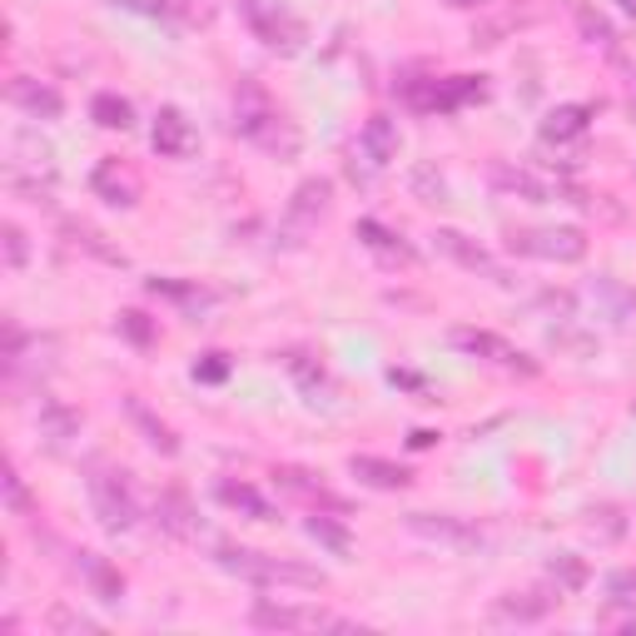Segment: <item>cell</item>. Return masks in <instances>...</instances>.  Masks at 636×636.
<instances>
[{"instance_id": "obj_8", "label": "cell", "mask_w": 636, "mask_h": 636, "mask_svg": "<svg viewBox=\"0 0 636 636\" xmlns=\"http://www.w3.org/2000/svg\"><path fill=\"white\" fill-rule=\"evenodd\" d=\"M408 533H418L423 543L458 547V553H477V547H487L483 527H473L468 517H453V513H408Z\"/></svg>"}, {"instance_id": "obj_35", "label": "cell", "mask_w": 636, "mask_h": 636, "mask_svg": "<svg viewBox=\"0 0 636 636\" xmlns=\"http://www.w3.org/2000/svg\"><path fill=\"white\" fill-rule=\"evenodd\" d=\"M408 185H413V195H418L423 205H448V179H443L433 165H413Z\"/></svg>"}, {"instance_id": "obj_17", "label": "cell", "mask_w": 636, "mask_h": 636, "mask_svg": "<svg viewBox=\"0 0 636 636\" xmlns=\"http://www.w3.org/2000/svg\"><path fill=\"white\" fill-rule=\"evenodd\" d=\"M587 125H592V105H557V110L543 115L537 135H543V145H577L587 135Z\"/></svg>"}, {"instance_id": "obj_27", "label": "cell", "mask_w": 636, "mask_h": 636, "mask_svg": "<svg viewBox=\"0 0 636 636\" xmlns=\"http://www.w3.org/2000/svg\"><path fill=\"white\" fill-rule=\"evenodd\" d=\"M274 477H279V487H289L294 497H304V503H318V507H334V513H344V503H338V497L328 493V487L318 483L314 473H304V468H279Z\"/></svg>"}, {"instance_id": "obj_38", "label": "cell", "mask_w": 636, "mask_h": 636, "mask_svg": "<svg viewBox=\"0 0 636 636\" xmlns=\"http://www.w3.org/2000/svg\"><path fill=\"white\" fill-rule=\"evenodd\" d=\"M115 328H120V334L130 338L135 348H150V344H155V324H150L145 314H135V309H125L120 318H115Z\"/></svg>"}, {"instance_id": "obj_14", "label": "cell", "mask_w": 636, "mask_h": 636, "mask_svg": "<svg viewBox=\"0 0 636 636\" xmlns=\"http://www.w3.org/2000/svg\"><path fill=\"white\" fill-rule=\"evenodd\" d=\"M433 239H438V249L448 254L453 264H463V269H473V274H487L493 284H513V279H507V274L493 264V254H487L483 244H473L468 235H458V229H438Z\"/></svg>"}, {"instance_id": "obj_33", "label": "cell", "mask_w": 636, "mask_h": 636, "mask_svg": "<svg viewBox=\"0 0 636 636\" xmlns=\"http://www.w3.org/2000/svg\"><path fill=\"white\" fill-rule=\"evenodd\" d=\"M289 374H294V384L309 394V403H324V394H328V374H324V364L318 358H309V354H294L289 358Z\"/></svg>"}, {"instance_id": "obj_23", "label": "cell", "mask_w": 636, "mask_h": 636, "mask_svg": "<svg viewBox=\"0 0 636 636\" xmlns=\"http://www.w3.org/2000/svg\"><path fill=\"white\" fill-rule=\"evenodd\" d=\"M10 169H26V175H56V150H50L36 130H20L16 140H10Z\"/></svg>"}, {"instance_id": "obj_39", "label": "cell", "mask_w": 636, "mask_h": 636, "mask_svg": "<svg viewBox=\"0 0 636 636\" xmlns=\"http://www.w3.org/2000/svg\"><path fill=\"white\" fill-rule=\"evenodd\" d=\"M607 602L612 607H636V567H622L607 577Z\"/></svg>"}, {"instance_id": "obj_3", "label": "cell", "mask_w": 636, "mask_h": 636, "mask_svg": "<svg viewBox=\"0 0 636 636\" xmlns=\"http://www.w3.org/2000/svg\"><path fill=\"white\" fill-rule=\"evenodd\" d=\"M235 6H239L244 26L254 30V40H264L274 56H299L309 46V26L289 6H279V0H235Z\"/></svg>"}, {"instance_id": "obj_47", "label": "cell", "mask_w": 636, "mask_h": 636, "mask_svg": "<svg viewBox=\"0 0 636 636\" xmlns=\"http://www.w3.org/2000/svg\"><path fill=\"white\" fill-rule=\"evenodd\" d=\"M448 6H458V10H468V6H483V0H448Z\"/></svg>"}, {"instance_id": "obj_46", "label": "cell", "mask_w": 636, "mask_h": 636, "mask_svg": "<svg viewBox=\"0 0 636 636\" xmlns=\"http://www.w3.org/2000/svg\"><path fill=\"white\" fill-rule=\"evenodd\" d=\"M617 10H627V16H636V0H617Z\"/></svg>"}, {"instance_id": "obj_29", "label": "cell", "mask_w": 636, "mask_h": 636, "mask_svg": "<svg viewBox=\"0 0 636 636\" xmlns=\"http://www.w3.org/2000/svg\"><path fill=\"white\" fill-rule=\"evenodd\" d=\"M90 120L100 125V130H130V125H135V110H130V100H125V95L100 90V95L90 100Z\"/></svg>"}, {"instance_id": "obj_43", "label": "cell", "mask_w": 636, "mask_h": 636, "mask_svg": "<svg viewBox=\"0 0 636 636\" xmlns=\"http://www.w3.org/2000/svg\"><path fill=\"white\" fill-rule=\"evenodd\" d=\"M195 378H199V384H225V378H229V354H205L195 364Z\"/></svg>"}, {"instance_id": "obj_6", "label": "cell", "mask_w": 636, "mask_h": 636, "mask_svg": "<svg viewBox=\"0 0 636 636\" xmlns=\"http://www.w3.org/2000/svg\"><path fill=\"white\" fill-rule=\"evenodd\" d=\"M249 622L259 632H354L348 617H334L324 607H294V602H254Z\"/></svg>"}, {"instance_id": "obj_4", "label": "cell", "mask_w": 636, "mask_h": 636, "mask_svg": "<svg viewBox=\"0 0 636 636\" xmlns=\"http://www.w3.org/2000/svg\"><path fill=\"white\" fill-rule=\"evenodd\" d=\"M90 507H95L105 533H115V537L130 533V527L140 523V507H135V493H130V483H125V473L95 468L90 473Z\"/></svg>"}, {"instance_id": "obj_42", "label": "cell", "mask_w": 636, "mask_h": 636, "mask_svg": "<svg viewBox=\"0 0 636 636\" xmlns=\"http://www.w3.org/2000/svg\"><path fill=\"white\" fill-rule=\"evenodd\" d=\"M6 507H10L16 517H26L30 507H36V503H30V493H26V477H20L16 468L6 473Z\"/></svg>"}, {"instance_id": "obj_11", "label": "cell", "mask_w": 636, "mask_h": 636, "mask_svg": "<svg viewBox=\"0 0 636 636\" xmlns=\"http://www.w3.org/2000/svg\"><path fill=\"white\" fill-rule=\"evenodd\" d=\"M6 100L16 105L20 115H30V120H60L66 115V100H60L56 85L36 80V76H16L6 85Z\"/></svg>"}, {"instance_id": "obj_15", "label": "cell", "mask_w": 636, "mask_h": 636, "mask_svg": "<svg viewBox=\"0 0 636 636\" xmlns=\"http://www.w3.org/2000/svg\"><path fill=\"white\" fill-rule=\"evenodd\" d=\"M348 473H354L364 487H374V493H403V487L413 483V473L403 468V463L374 458V453H354V458H348Z\"/></svg>"}, {"instance_id": "obj_44", "label": "cell", "mask_w": 636, "mask_h": 636, "mask_svg": "<svg viewBox=\"0 0 636 636\" xmlns=\"http://www.w3.org/2000/svg\"><path fill=\"white\" fill-rule=\"evenodd\" d=\"M413 448H433V443H438V433H428V428H418V433H413Z\"/></svg>"}, {"instance_id": "obj_31", "label": "cell", "mask_w": 636, "mask_h": 636, "mask_svg": "<svg viewBox=\"0 0 636 636\" xmlns=\"http://www.w3.org/2000/svg\"><path fill=\"white\" fill-rule=\"evenodd\" d=\"M46 632H60V636H95V632H100V622L85 617V612H76L70 602H56V607L46 612Z\"/></svg>"}, {"instance_id": "obj_21", "label": "cell", "mask_w": 636, "mask_h": 636, "mask_svg": "<svg viewBox=\"0 0 636 636\" xmlns=\"http://www.w3.org/2000/svg\"><path fill=\"white\" fill-rule=\"evenodd\" d=\"M76 572H80L85 582H90V592L105 602V607H120V602H125V577H120V572H115L100 553H80V557H76Z\"/></svg>"}, {"instance_id": "obj_12", "label": "cell", "mask_w": 636, "mask_h": 636, "mask_svg": "<svg viewBox=\"0 0 636 636\" xmlns=\"http://www.w3.org/2000/svg\"><path fill=\"white\" fill-rule=\"evenodd\" d=\"M150 145H155V155H159V159H189V155L199 150V135H195V125L185 120V110L165 105V110L155 115Z\"/></svg>"}, {"instance_id": "obj_22", "label": "cell", "mask_w": 636, "mask_h": 636, "mask_svg": "<svg viewBox=\"0 0 636 636\" xmlns=\"http://www.w3.org/2000/svg\"><path fill=\"white\" fill-rule=\"evenodd\" d=\"M557 597H547V592H513V597H497L493 602V622H517V627H527V622H543L547 612H553Z\"/></svg>"}, {"instance_id": "obj_37", "label": "cell", "mask_w": 636, "mask_h": 636, "mask_svg": "<svg viewBox=\"0 0 636 636\" xmlns=\"http://www.w3.org/2000/svg\"><path fill=\"white\" fill-rule=\"evenodd\" d=\"M547 338H553V348H567V354H577V358H587L592 348H597V338L577 334V328H572V318H557V328Z\"/></svg>"}, {"instance_id": "obj_2", "label": "cell", "mask_w": 636, "mask_h": 636, "mask_svg": "<svg viewBox=\"0 0 636 636\" xmlns=\"http://www.w3.org/2000/svg\"><path fill=\"white\" fill-rule=\"evenodd\" d=\"M215 562L239 582H254V587H304L318 592L324 587V572L309 567V562H294V557H269V553H254V547H215Z\"/></svg>"}, {"instance_id": "obj_7", "label": "cell", "mask_w": 636, "mask_h": 636, "mask_svg": "<svg viewBox=\"0 0 636 636\" xmlns=\"http://www.w3.org/2000/svg\"><path fill=\"white\" fill-rule=\"evenodd\" d=\"M493 185L513 199H527V205H553V199H572V205H587V195L572 185H562L553 175H537L527 165H497L493 169Z\"/></svg>"}, {"instance_id": "obj_34", "label": "cell", "mask_w": 636, "mask_h": 636, "mask_svg": "<svg viewBox=\"0 0 636 636\" xmlns=\"http://www.w3.org/2000/svg\"><path fill=\"white\" fill-rule=\"evenodd\" d=\"M150 294H165V299L185 304L189 314H205L209 304H215V294H205L199 284H175V279H150Z\"/></svg>"}, {"instance_id": "obj_41", "label": "cell", "mask_w": 636, "mask_h": 636, "mask_svg": "<svg viewBox=\"0 0 636 636\" xmlns=\"http://www.w3.org/2000/svg\"><path fill=\"white\" fill-rule=\"evenodd\" d=\"M0 239H6V269H26V259H30L26 229H20V225H6V229H0Z\"/></svg>"}, {"instance_id": "obj_5", "label": "cell", "mask_w": 636, "mask_h": 636, "mask_svg": "<svg viewBox=\"0 0 636 636\" xmlns=\"http://www.w3.org/2000/svg\"><path fill=\"white\" fill-rule=\"evenodd\" d=\"M507 249L523 254V259H543V264H582L587 259V235L572 225L562 229H513Z\"/></svg>"}, {"instance_id": "obj_13", "label": "cell", "mask_w": 636, "mask_h": 636, "mask_svg": "<svg viewBox=\"0 0 636 636\" xmlns=\"http://www.w3.org/2000/svg\"><path fill=\"white\" fill-rule=\"evenodd\" d=\"M90 189L105 199V205L115 209H135L140 205V175H135L130 165H120V159H100L90 175Z\"/></svg>"}, {"instance_id": "obj_24", "label": "cell", "mask_w": 636, "mask_h": 636, "mask_svg": "<svg viewBox=\"0 0 636 636\" xmlns=\"http://www.w3.org/2000/svg\"><path fill=\"white\" fill-rule=\"evenodd\" d=\"M587 294L602 304V309H607L612 324H632V318H636V294L622 279H612V274H597Z\"/></svg>"}, {"instance_id": "obj_32", "label": "cell", "mask_w": 636, "mask_h": 636, "mask_svg": "<svg viewBox=\"0 0 636 636\" xmlns=\"http://www.w3.org/2000/svg\"><path fill=\"white\" fill-rule=\"evenodd\" d=\"M577 30H582V40H587V46H597V50H607V56H617V30H612V20L597 16L592 6H577Z\"/></svg>"}, {"instance_id": "obj_48", "label": "cell", "mask_w": 636, "mask_h": 636, "mask_svg": "<svg viewBox=\"0 0 636 636\" xmlns=\"http://www.w3.org/2000/svg\"><path fill=\"white\" fill-rule=\"evenodd\" d=\"M627 100H632V120H636V76H632V95H627Z\"/></svg>"}, {"instance_id": "obj_45", "label": "cell", "mask_w": 636, "mask_h": 636, "mask_svg": "<svg viewBox=\"0 0 636 636\" xmlns=\"http://www.w3.org/2000/svg\"><path fill=\"white\" fill-rule=\"evenodd\" d=\"M179 6H185L189 16H205V0H179Z\"/></svg>"}, {"instance_id": "obj_36", "label": "cell", "mask_w": 636, "mask_h": 636, "mask_svg": "<svg viewBox=\"0 0 636 636\" xmlns=\"http://www.w3.org/2000/svg\"><path fill=\"white\" fill-rule=\"evenodd\" d=\"M70 239H76L80 249H90L95 259H105V264H120V269H125V264H130L120 249H110V244H105V235H95L90 225H70Z\"/></svg>"}, {"instance_id": "obj_28", "label": "cell", "mask_w": 636, "mask_h": 636, "mask_svg": "<svg viewBox=\"0 0 636 636\" xmlns=\"http://www.w3.org/2000/svg\"><path fill=\"white\" fill-rule=\"evenodd\" d=\"M219 503L235 507V513H244L249 523H274V507L264 503L249 483H219Z\"/></svg>"}, {"instance_id": "obj_30", "label": "cell", "mask_w": 636, "mask_h": 636, "mask_svg": "<svg viewBox=\"0 0 636 636\" xmlns=\"http://www.w3.org/2000/svg\"><path fill=\"white\" fill-rule=\"evenodd\" d=\"M547 577H553L557 592H582L592 577V567H587V557H577V553H557L547 562Z\"/></svg>"}, {"instance_id": "obj_26", "label": "cell", "mask_w": 636, "mask_h": 636, "mask_svg": "<svg viewBox=\"0 0 636 636\" xmlns=\"http://www.w3.org/2000/svg\"><path fill=\"white\" fill-rule=\"evenodd\" d=\"M304 533L314 537L318 547H324V553H334V557H354V533H348L344 523H338V517H324V513H314L309 523H304Z\"/></svg>"}, {"instance_id": "obj_19", "label": "cell", "mask_w": 636, "mask_h": 636, "mask_svg": "<svg viewBox=\"0 0 636 636\" xmlns=\"http://www.w3.org/2000/svg\"><path fill=\"white\" fill-rule=\"evenodd\" d=\"M36 428H40V438H46L50 448H66L70 438H80V413H76V408H66V403H60V398L40 394Z\"/></svg>"}, {"instance_id": "obj_10", "label": "cell", "mask_w": 636, "mask_h": 636, "mask_svg": "<svg viewBox=\"0 0 636 636\" xmlns=\"http://www.w3.org/2000/svg\"><path fill=\"white\" fill-rule=\"evenodd\" d=\"M155 523H159V533H169L175 543H199V537H205V523H199L185 487H165V493L155 497Z\"/></svg>"}, {"instance_id": "obj_20", "label": "cell", "mask_w": 636, "mask_h": 636, "mask_svg": "<svg viewBox=\"0 0 636 636\" xmlns=\"http://www.w3.org/2000/svg\"><path fill=\"white\" fill-rule=\"evenodd\" d=\"M398 145H403V135H398V120H388V115H374V120L364 125V135H358V150H364L368 165H394L398 159Z\"/></svg>"}, {"instance_id": "obj_9", "label": "cell", "mask_w": 636, "mask_h": 636, "mask_svg": "<svg viewBox=\"0 0 636 636\" xmlns=\"http://www.w3.org/2000/svg\"><path fill=\"white\" fill-rule=\"evenodd\" d=\"M453 348H463V354H473V358H487V364H497V368H517V374H537V364L527 354H517L507 338H497V334H487V328H453Z\"/></svg>"}, {"instance_id": "obj_16", "label": "cell", "mask_w": 636, "mask_h": 636, "mask_svg": "<svg viewBox=\"0 0 636 636\" xmlns=\"http://www.w3.org/2000/svg\"><path fill=\"white\" fill-rule=\"evenodd\" d=\"M125 418L140 428V438L150 443V448L159 453V458H179V438H175V428H169L165 418H155L150 413V403L145 398H135V394H125Z\"/></svg>"}, {"instance_id": "obj_40", "label": "cell", "mask_w": 636, "mask_h": 636, "mask_svg": "<svg viewBox=\"0 0 636 636\" xmlns=\"http://www.w3.org/2000/svg\"><path fill=\"white\" fill-rule=\"evenodd\" d=\"M587 517H592L587 527H592V533L602 537V543H617V537L627 533V523H622V513H617V507H592Z\"/></svg>"}, {"instance_id": "obj_1", "label": "cell", "mask_w": 636, "mask_h": 636, "mask_svg": "<svg viewBox=\"0 0 636 636\" xmlns=\"http://www.w3.org/2000/svg\"><path fill=\"white\" fill-rule=\"evenodd\" d=\"M235 130L249 145H259L264 155H274V159H294V155H299V145H304L299 125H294L289 115L269 100V90H264L259 80H239V90H235Z\"/></svg>"}, {"instance_id": "obj_18", "label": "cell", "mask_w": 636, "mask_h": 636, "mask_svg": "<svg viewBox=\"0 0 636 636\" xmlns=\"http://www.w3.org/2000/svg\"><path fill=\"white\" fill-rule=\"evenodd\" d=\"M354 235H358V244H364L368 254H378L384 264H403V269H413V264H418V249H413V244H403L394 229H384L378 219H358Z\"/></svg>"}, {"instance_id": "obj_25", "label": "cell", "mask_w": 636, "mask_h": 636, "mask_svg": "<svg viewBox=\"0 0 636 636\" xmlns=\"http://www.w3.org/2000/svg\"><path fill=\"white\" fill-rule=\"evenodd\" d=\"M328 199H334V185H328V179H304L289 199V219L294 225H314L318 215H328Z\"/></svg>"}]
</instances>
